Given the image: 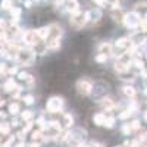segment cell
I'll return each mask as SVG.
<instances>
[{
	"label": "cell",
	"mask_w": 147,
	"mask_h": 147,
	"mask_svg": "<svg viewBox=\"0 0 147 147\" xmlns=\"http://www.w3.org/2000/svg\"><path fill=\"white\" fill-rule=\"evenodd\" d=\"M125 24V27H128V28H138L140 27V22H141V19H140V15L137 13V12H131V13H127V15H124V21H122Z\"/></svg>",
	"instance_id": "6da1fadb"
},
{
	"label": "cell",
	"mask_w": 147,
	"mask_h": 147,
	"mask_svg": "<svg viewBox=\"0 0 147 147\" xmlns=\"http://www.w3.org/2000/svg\"><path fill=\"white\" fill-rule=\"evenodd\" d=\"M16 57H18V60L21 63L31 65L34 62V59H35V55L31 50H28V49H21V50L18 52V55H16Z\"/></svg>",
	"instance_id": "7a4b0ae2"
},
{
	"label": "cell",
	"mask_w": 147,
	"mask_h": 147,
	"mask_svg": "<svg viewBox=\"0 0 147 147\" xmlns=\"http://www.w3.org/2000/svg\"><path fill=\"white\" fill-rule=\"evenodd\" d=\"M46 107H47V110L50 113H56V112H59V110L63 107V99L62 97H52V99L47 100Z\"/></svg>",
	"instance_id": "3957f363"
},
{
	"label": "cell",
	"mask_w": 147,
	"mask_h": 147,
	"mask_svg": "<svg viewBox=\"0 0 147 147\" xmlns=\"http://www.w3.org/2000/svg\"><path fill=\"white\" fill-rule=\"evenodd\" d=\"M87 21H88V19H87V12H85V13H82V12H78V13L72 15V18H71V24H72L74 27H77V28L84 27Z\"/></svg>",
	"instance_id": "277c9868"
},
{
	"label": "cell",
	"mask_w": 147,
	"mask_h": 147,
	"mask_svg": "<svg viewBox=\"0 0 147 147\" xmlns=\"http://www.w3.org/2000/svg\"><path fill=\"white\" fill-rule=\"evenodd\" d=\"M24 41H25L28 46H37L41 41V38L38 37L37 31H27L25 34H24Z\"/></svg>",
	"instance_id": "5b68a950"
},
{
	"label": "cell",
	"mask_w": 147,
	"mask_h": 147,
	"mask_svg": "<svg viewBox=\"0 0 147 147\" xmlns=\"http://www.w3.org/2000/svg\"><path fill=\"white\" fill-rule=\"evenodd\" d=\"M77 88H78V91H80L82 96H88V94L91 93V90H93V85H91V82L87 81V80H80V81L77 82Z\"/></svg>",
	"instance_id": "8992f818"
},
{
	"label": "cell",
	"mask_w": 147,
	"mask_h": 147,
	"mask_svg": "<svg viewBox=\"0 0 147 147\" xmlns=\"http://www.w3.org/2000/svg\"><path fill=\"white\" fill-rule=\"evenodd\" d=\"M66 10L71 15H75L80 12V3L77 0H66Z\"/></svg>",
	"instance_id": "52a82bcc"
},
{
	"label": "cell",
	"mask_w": 147,
	"mask_h": 147,
	"mask_svg": "<svg viewBox=\"0 0 147 147\" xmlns=\"http://www.w3.org/2000/svg\"><path fill=\"white\" fill-rule=\"evenodd\" d=\"M102 18V12L99 9H91L87 12V19L88 21H93V22H97Z\"/></svg>",
	"instance_id": "ba28073f"
},
{
	"label": "cell",
	"mask_w": 147,
	"mask_h": 147,
	"mask_svg": "<svg viewBox=\"0 0 147 147\" xmlns=\"http://www.w3.org/2000/svg\"><path fill=\"white\" fill-rule=\"evenodd\" d=\"M49 30H50V35H49L50 38H59V35L62 34V28H60L59 25H56V24L55 25H50Z\"/></svg>",
	"instance_id": "9c48e42d"
},
{
	"label": "cell",
	"mask_w": 147,
	"mask_h": 147,
	"mask_svg": "<svg viewBox=\"0 0 147 147\" xmlns=\"http://www.w3.org/2000/svg\"><path fill=\"white\" fill-rule=\"evenodd\" d=\"M99 53L100 55H110L112 53V46H110L109 43H103V44H100V47H99Z\"/></svg>",
	"instance_id": "30bf717a"
},
{
	"label": "cell",
	"mask_w": 147,
	"mask_h": 147,
	"mask_svg": "<svg viewBox=\"0 0 147 147\" xmlns=\"http://www.w3.org/2000/svg\"><path fill=\"white\" fill-rule=\"evenodd\" d=\"M37 34H38V37L41 40H47L49 38V35H50V30H49V27H43L40 30H35Z\"/></svg>",
	"instance_id": "8fae6325"
},
{
	"label": "cell",
	"mask_w": 147,
	"mask_h": 147,
	"mask_svg": "<svg viewBox=\"0 0 147 147\" xmlns=\"http://www.w3.org/2000/svg\"><path fill=\"white\" fill-rule=\"evenodd\" d=\"M128 46H131V41L125 37H122V38L116 40V47H121V49H127Z\"/></svg>",
	"instance_id": "7c38bea8"
},
{
	"label": "cell",
	"mask_w": 147,
	"mask_h": 147,
	"mask_svg": "<svg viewBox=\"0 0 147 147\" xmlns=\"http://www.w3.org/2000/svg\"><path fill=\"white\" fill-rule=\"evenodd\" d=\"M106 118H107V115H106V113H97V115L94 116V122H96L97 125H105Z\"/></svg>",
	"instance_id": "4fadbf2b"
},
{
	"label": "cell",
	"mask_w": 147,
	"mask_h": 147,
	"mask_svg": "<svg viewBox=\"0 0 147 147\" xmlns=\"http://www.w3.org/2000/svg\"><path fill=\"white\" fill-rule=\"evenodd\" d=\"M115 69L118 71V72H121V74H124V72H127L128 71V65H125V63H122V62H116V65H115Z\"/></svg>",
	"instance_id": "5bb4252c"
},
{
	"label": "cell",
	"mask_w": 147,
	"mask_h": 147,
	"mask_svg": "<svg viewBox=\"0 0 147 147\" xmlns=\"http://www.w3.org/2000/svg\"><path fill=\"white\" fill-rule=\"evenodd\" d=\"M15 88H16L15 81H13V80H7L6 84H5V90H6V91H13Z\"/></svg>",
	"instance_id": "9a60e30c"
},
{
	"label": "cell",
	"mask_w": 147,
	"mask_h": 147,
	"mask_svg": "<svg viewBox=\"0 0 147 147\" xmlns=\"http://www.w3.org/2000/svg\"><path fill=\"white\" fill-rule=\"evenodd\" d=\"M19 110H21V107H19L18 103H10L9 105V113L16 115V113H19Z\"/></svg>",
	"instance_id": "2e32d148"
},
{
	"label": "cell",
	"mask_w": 147,
	"mask_h": 147,
	"mask_svg": "<svg viewBox=\"0 0 147 147\" xmlns=\"http://www.w3.org/2000/svg\"><path fill=\"white\" fill-rule=\"evenodd\" d=\"M21 12H22V10H21L19 7H15V9L12 7V9H10V15H12V18H13L15 21H18L19 16H21Z\"/></svg>",
	"instance_id": "e0dca14e"
},
{
	"label": "cell",
	"mask_w": 147,
	"mask_h": 147,
	"mask_svg": "<svg viewBox=\"0 0 147 147\" xmlns=\"http://www.w3.org/2000/svg\"><path fill=\"white\" fill-rule=\"evenodd\" d=\"M59 38H50V41L47 43V47L49 49H57L59 47Z\"/></svg>",
	"instance_id": "ac0fdd59"
},
{
	"label": "cell",
	"mask_w": 147,
	"mask_h": 147,
	"mask_svg": "<svg viewBox=\"0 0 147 147\" xmlns=\"http://www.w3.org/2000/svg\"><path fill=\"white\" fill-rule=\"evenodd\" d=\"M9 129H10L9 124H6V122H0V136H2V134H7Z\"/></svg>",
	"instance_id": "d6986e66"
},
{
	"label": "cell",
	"mask_w": 147,
	"mask_h": 147,
	"mask_svg": "<svg viewBox=\"0 0 147 147\" xmlns=\"http://www.w3.org/2000/svg\"><path fill=\"white\" fill-rule=\"evenodd\" d=\"M102 105H103V107H106V109H112V107H113V102L110 100V99H103Z\"/></svg>",
	"instance_id": "ffe728a7"
},
{
	"label": "cell",
	"mask_w": 147,
	"mask_h": 147,
	"mask_svg": "<svg viewBox=\"0 0 147 147\" xmlns=\"http://www.w3.org/2000/svg\"><path fill=\"white\" fill-rule=\"evenodd\" d=\"M63 124H65V127H71L72 125V116L71 115H63Z\"/></svg>",
	"instance_id": "44dd1931"
},
{
	"label": "cell",
	"mask_w": 147,
	"mask_h": 147,
	"mask_svg": "<svg viewBox=\"0 0 147 147\" xmlns=\"http://www.w3.org/2000/svg\"><path fill=\"white\" fill-rule=\"evenodd\" d=\"M112 16H113V19L115 21H118V22H122V21H124V15H122L121 13V12H113V13H112Z\"/></svg>",
	"instance_id": "7402d4cb"
},
{
	"label": "cell",
	"mask_w": 147,
	"mask_h": 147,
	"mask_svg": "<svg viewBox=\"0 0 147 147\" xmlns=\"http://www.w3.org/2000/svg\"><path fill=\"white\" fill-rule=\"evenodd\" d=\"M124 93H125L128 97H134V96H136V90H134L132 87H125V88H124Z\"/></svg>",
	"instance_id": "603a6c76"
},
{
	"label": "cell",
	"mask_w": 147,
	"mask_h": 147,
	"mask_svg": "<svg viewBox=\"0 0 147 147\" xmlns=\"http://www.w3.org/2000/svg\"><path fill=\"white\" fill-rule=\"evenodd\" d=\"M12 6H13L12 0H3L2 2V9H12Z\"/></svg>",
	"instance_id": "cb8c5ba5"
},
{
	"label": "cell",
	"mask_w": 147,
	"mask_h": 147,
	"mask_svg": "<svg viewBox=\"0 0 147 147\" xmlns=\"http://www.w3.org/2000/svg\"><path fill=\"white\" fill-rule=\"evenodd\" d=\"M136 9H137V10H141V12H147V2L138 3V5L136 6Z\"/></svg>",
	"instance_id": "d4e9b609"
},
{
	"label": "cell",
	"mask_w": 147,
	"mask_h": 147,
	"mask_svg": "<svg viewBox=\"0 0 147 147\" xmlns=\"http://www.w3.org/2000/svg\"><path fill=\"white\" fill-rule=\"evenodd\" d=\"M31 118H32V113L30 112V110H25V112L22 113V119H24V121H30Z\"/></svg>",
	"instance_id": "484cf974"
},
{
	"label": "cell",
	"mask_w": 147,
	"mask_h": 147,
	"mask_svg": "<svg viewBox=\"0 0 147 147\" xmlns=\"http://www.w3.org/2000/svg\"><path fill=\"white\" fill-rule=\"evenodd\" d=\"M140 28H141V31H147V18H144L140 22Z\"/></svg>",
	"instance_id": "4316f807"
},
{
	"label": "cell",
	"mask_w": 147,
	"mask_h": 147,
	"mask_svg": "<svg viewBox=\"0 0 147 147\" xmlns=\"http://www.w3.org/2000/svg\"><path fill=\"white\" fill-rule=\"evenodd\" d=\"M94 3H97L100 7H106V5H107V0H93Z\"/></svg>",
	"instance_id": "83f0119b"
},
{
	"label": "cell",
	"mask_w": 147,
	"mask_h": 147,
	"mask_svg": "<svg viewBox=\"0 0 147 147\" xmlns=\"http://www.w3.org/2000/svg\"><path fill=\"white\" fill-rule=\"evenodd\" d=\"M106 59H107V56H106V55H99V56L96 57V60H97V62H100V63L106 62Z\"/></svg>",
	"instance_id": "f1b7e54d"
},
{
	"label": "cell",
	"mask_w": 147,
	"mask_h": 147,
	"mask_svg": "<svg viewBox=\"0 0 147 147\" xmlns=\"http://www.w3.org/2000/svg\"><path fill=\"white\" fill-rule=\"evenodd\" d=\"M24 102H25L27 105H32V103H34L32 96H27V97H24Z\"/></svg>",
	"instance_id": "f546056e"
},
{
	"label": "cell",
	"mask_w": 147,
	"mask_h": 147,
	"mask_svg": "<svg viewBox=\"0 0 147 147\" xmlns=\"http://www.w3.org/2000/svg\"><path fill=\"white\" fill-rule=\"evenodd\" d=\"M6 28H7V24H6V21L0 19V30H2V31H6Z\"/></svg>",
	"instance_id": "4dcf8cb0"
},
{
	"label": "cell",
	"mask_w": 147,
	"mask_h": 147,
	"mask_svg": "<svg viewBox=\"0 0 147 147\" xmlns=\"http://www.w3.org/2000/svg\"><path fill=\"white\" fill-rule=\"evenodd\" d=\"M129 115H131V110H125L124 113H121V115H119V118H121V119H125V118H128Z\"/></svg>",
	"instance_id": "1f68e13d"
},
{
	"label": "cell",
	"mask_w": 147,
	"mask_h": 147,
	"mask_svg": "<svg viewBox=\"0 0 147 147\" xmlns=\"http://www.w3.org/2000/svg\"><path fill=\"white\" fill-rule=\"evenodd\" d=\"M140 128V122L138 121H134L132 125H131V129H138Z\"/></svg>",
	"instance_id": "d6a6232c"
},
{
	"label": "cell",
	"mask_w": 147,
	"mask_h": 147,
	"mask_svg": "<svg viewBox=\"0 0 147 147\" xmlns=\"http://www.w3.org/2000/svg\"><path fill=\"white\" fill-rule=\"evenodd\" d=\"M134 65H136L137 68H141V69H143V62H141L140 59H137V60H134Z\"/></svg>",
	"instance_id": "836d02e7"
},
{
	"label": "cell",
	"mask_w": 147,
	"mask_h": 147,
	"mask_svg": "<svg viewBox=\"0 0 147 147\" xmlns=\"http://www.w3.org/2000/svg\"><path fill=\"white\" fill-rule=\"evenodd\" d=\"M6 72V68H5V65H0V74H5Z\"/></svg>",
	"instance_id": "e575fe53"
},
{
	"label": "cell",
	"mask_w": 147,
	"mask_h": 147,
	"mask_svg": "<svg viewBox=\"0 0 147 147\" xmlns=\"http://www.w3.org/2000/svg\"><path fill=\"white\" fill-rule=\"evenodd\" d=\"M30 147H40V144H38V143H31Z\"/></svg>",
	"instance_id": "d590c367"
},
{
	"label": "cell",
	"mask_w": 147,
	"mask_h": 147,
	"mask_svg": "<svg viewBox=\"0 0 147 147\" xmlns=\"http://www.w3.org/2000/svg\"><path fill=\"white\" fill-rule=\"evenodd\" d=\"M25 7H31V2H30V0H27V2H25Z\"/></svg>",
	"instance_id": "8d00e7d4"
},
{
	"label": "cell",
	"mask_w": 147,
	"mask_h": 147,
	"mask_svg": "<svg viewBox=\"0 0 147 147\" xmlns=\"http://www.w3.org/2000/svg\"><path fill=\"white\" fill-rule=\"evenodd\" d=\"M15 147H25V144H24V143H19V144H16Z\"/></svg>",
	"instance_id": "74e56055"
},
{
	"label": "cell",
	"mask_w": 147,
	"mask_h": 147,
	"mask_svg": "<svg viewBox=\"0 0 147 147\" xmlns=\"http://www.w3.org/2000/svg\"><path fill=\"white\" fill-rule=\"evenodd\" d=\"M144 121H146V122H147V112H146V113H144Z\"/></svg>",
	"instance_id": "f35d334b"
},
{
	"label": "cell",
	"mask_w": 147,
	"mask_h": 147,
	"mask_svg": "<svg viewBox=\"0 0 147 147\" xmlns=\"http://www.w3.org/2000/svg\"><path fill=\"white\" fill-rule=\"evenodd\" d=\"M118 147H119V146H118Z\"/></svg>",
	"instance_id": "ab89813d"
}]
</instances>
